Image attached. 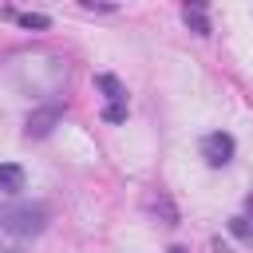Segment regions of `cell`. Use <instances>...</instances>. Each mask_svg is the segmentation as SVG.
<instances>
[{
	"label": "cell",
	"instance_id": "cell-1",
	"mask_svg": "<svg viewBox=\"0 0 253 253\" xmlns=\"http://www.w3.org/2000/svg\"><path fill=\"white\" fill-rule=\"evenodd\" d=\"M16 75H20V87L28 95H55L67 79V63L55 55H36V59H20Z\"/></svg>",
	"mask_w": 253,
	"mask_h": 253
},
{
	"label": "cell",
	"instance_id": "cell-2",
	"mask_svg": "<svg viewBox=\"0 0 253 253\" xmlns=\"http://www.w3.org/2000/svg\"><path fill=\"white\" fill-rule=\"evenodd\" d=\"M51 221V206L47 202H16V206H0V229L12 237H36L43 233Z\"/></svg>",
	"mask_w": 253,
	"mask_h": 253
},
{
	"label": "cell",
	"instance_id": "cell-3",
	"mask_svg": "<svg viewBox=\"0 0 253 253\" xmlns=\"http://www.w3.org/2000/svg\"><path fill=\"white\" fill-rule=\"evenodd\" d=\"M59 119H63V103H43V107H36L28 119H24V138H47L55 126H59Z\"/></svg>",
	"mask_w": 253,
	"mask_h": 253
},
{
	"label": "cell",
	"instance_id": "cell-4",
	"mask_svg": "<svg viewBox=\"0 0 253 253\" xmlns=\"http://www.w3.org/2000/svg\"><path fill=\"white\" fill-rule=\"evenodd\" d=\"M233 150H237V142H233V134H225V130H210L206 138H202V158H206V166H229L233 162Z\"/></svg>",
	"mask_w": 253,
	"mask_h": 253
},
{
	"label": "cell",
	"instance_id": "cell-5",
	"mask_svg": "<svg viewBox=\"0 0 253 253\" xmlns=\"http://www.w3.org/2000/svg\"><path fill=\"white\" fill-rule=\"evenodd\" d=\"M142 210H146L150 217H158L162 225H178V206L170 202L166 190H150V194L142 198Z\"/></svg>",
	"mask_w": 253,
	"mask_h": 253
},
{
	"label": "cell",
	"instance_id": "cell-6",
	"mask_svg": "<svg viewBox=\"0 0 253 253\" xmlns=\"http://www.w3.org/2000/svg\"><path fill=\"white\" fill-rule=\"evenodd\" d=\"M24 186H28V170L20 162H0V194L16 198Z\"/></svg>",
	"mask_w": 253,
	"mask_h": 253
},
{
	"label": "cell",
	"instance_id": "cell-7",
	"mask_svg": "<svg viewBox=\"0 0 253 253\" xmlns=\"http://www.w3.org/2000/svg\"><path fill=\"white\" fill-rule=\"evenodd\" d=\"M182 20H186V28H190L194 36H210V32H213V24H210V16H206V4H182Z\"/></svg>",
	"mask_w": 253,
	"mask_h": 253
},
{
	"label": "cell",
	"instance_id": "cell-8",
	"mask_svg": "<svg viewBox=\"0 0 253 253\" xmlns=\"http://www.w3.org/2000/svg\"><path fill=\"white\" fill-rule=\"evenodd\" d=\"M95 87L103 91V99H107V103H126V87L119 83V75L99 71V75H95Z\"/></svg>",
	"mask_w": 253,
	"mask_h": 253
},
{
	"label": "cell",
	"instance_id": "cell-9",
	"mask_svg": "<svg viewBox=\"0 0 253 253\" xmlns=\"http://www.w3.org/2000/svg\"><path fill=\"white\" fill-rule=\"evenodd\" d=\"M4 16H8V20H16L20 28H36V32L51 28V16H43V12H16V8H4Z\"/></svg>",
	"mask_w": 253,
	"mask_h": 253
},
{
	"label": "cell",
	"instance_id": "cell-10",
	"mask_svg": "<svg viewBox=\"0 0 253 253\" xmlns=\"http://www.w3.org/2000/svg\"><path fill=\"white\" fill-rule=\"evenodd\" d=\"M229 233H233L237 241H245V245H253V221H249L245 213H237V217H229Z\"/></svg>",
	"mask_w": 253,
	"mask_h": 253
},
{
	"label": "cell",
	"instance_id": "cell-11",
	"mask_svg": "<svg viewBox=\"0 0 253 253\" xmlns=\"http://www.w3.org/2000/svg\"><path fill=\"white\" fill-rule=\"evenodd\" d=\"M99 119L103 123H126V103H103V111H99Z\"/></svg>",
	"mask_w": 253,
	"mask_h": 253
},
{
	"label": "cell",
	"instance_id": "cell-12",
	"mask_svg": "<svg viewBox=\"0 0 253 253\" xmlns=\"http://www.w3.org/2000/svg\"><path fill=\"white\" fill-rule=\"evenodd\" d=\"M0 253H20V237H12V233L0 229Z\"/></svg>",
	"mask_w": 253,
	"mask_h": 253
},
{
	"label": "cell",
	"instance_id": "cell-13",
	"mask_svg": "<svg viewBox=\"0 0 253 253\" xmlns=\"http://www.w3.org/2000/svg\"><path fill=\"white\" fill-rule=\"evenodd\" d=\"M87 12H115V4H95V0H83Z\"/></svg>",
	"mask_w": 253,
	"mask_h": 253
},
{
	"label": "cell",
	"instance_id": "cell-14",
	"mask_svg": "<svg viewBox=\"0 0 253 253\" xmlns=\"http://www.w3.org/2000/svg\"><path fill=\"white\" fill-rule=\"evenodd\" d=\"M245 217H249V221H253V194H249V198H245Z\"/></svg>",
	"mask_w": 253,
	"mask_h": 253
},
{
	"label": "cell",
	"instance_id": "cell-15",
	"mask_svg": "<svg viewBox=\"0 0 253 253\" xmlns=\"http://www.w3.org/2000/svg\"><path fill=\"white\" fill-rule=\"evenodd\" d=\"M170 253H190V249H186V245H174V249H170Z\"/></svg>",
	"mask_w": 253,
	"mask_h": 253
}]
</instances>
